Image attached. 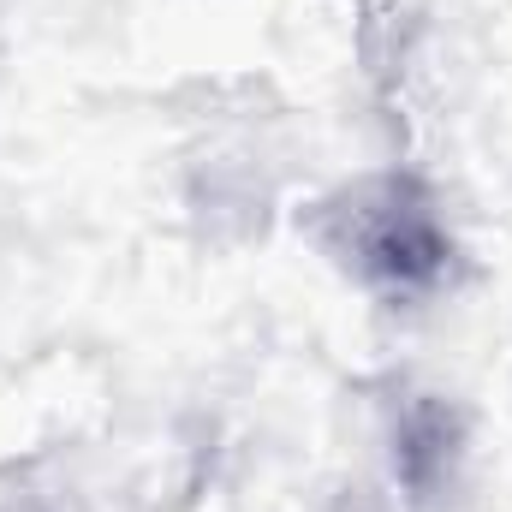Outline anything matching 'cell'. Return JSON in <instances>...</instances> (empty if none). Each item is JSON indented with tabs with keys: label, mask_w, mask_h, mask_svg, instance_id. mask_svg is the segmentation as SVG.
<instances>
[{
	"label": "cell",
	"mask_w": 512,
	"mask_h": 512,
	"mask_svg": "<svg viewBox=\"0 0 512 512\" xmlns=\"http://www.w3.org/2000/svg\"><path fill=\"white\" fill-rule=\"evenodd\" d=\"M358 262L393 292H417L441 274L447 239L411 185H382V197L358 209Z\"/></svg>",
	"instance_id": "cell-1"
}]
</instances>
